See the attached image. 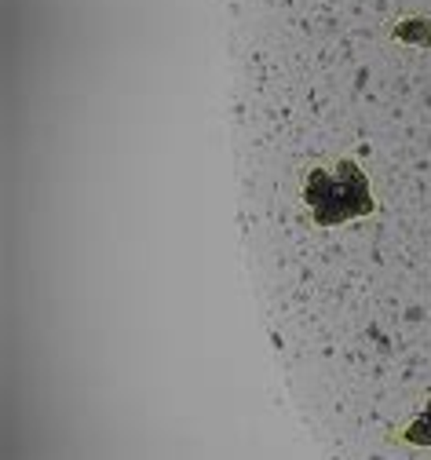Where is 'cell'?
I'll return each instance as SVG.
<instances>
[{
    "label": "cell",
    "instance_id": "7a4b0ae2",
    "mask_svg": "<svg viewBox=\"0 0 431 460\" xmlns=\"http://www.w3.org/2000/svg\"><path fill=\"white\" fill-rule=\"evenodd\" d=\"M391 37L409 48H431V19L427 15H402L391 22Z\"/></svg>",
    "mask_w": 431,
    "mask_h": 460
},
{
    "label": "cell",
    "instance_id": "6da1fadb",
    "mask_svg": "<svg viewBox=\"0 0 431 460\" xmlns=\"http://www.w3.org/2000/svg\"><path fill=\"white\" fill-rule=\"evenodd\" d=\"M300 201L307 205L311 223L322 230H333V226H344V223H355L377 212L369 172L355 157H337L329 164L307 168L300 183Z\"/></svg>",
    "mask_w": 431,
    "mask_h": 460
}]
</instances>
